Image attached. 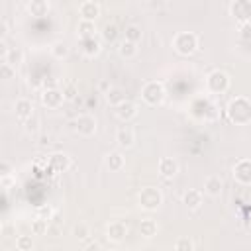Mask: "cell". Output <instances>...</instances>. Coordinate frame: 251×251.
I'll return each instance as SVG.
<instances>
[{
	"instance_id": "cell-1",
	"label": "cell",
	"mask_w": 251,
	"mask_h": 251,
	"mask_svg": "<svg viewBox=\"0 0 251 251\" xmlns=\"http://www.w3.org/2000/svg\"><path fill=\"white\" fill-rule=\"evenodd\" d=\"M227 118L235 126H247L251 124V100L245 96H235L227 104Z\"/></svg>"
},
{
	"instance_id": "cell-2",
	"label": "cell",
	"mask_w": 251,
	"mask_h": 251,
	"mask_svg": "<svg viewBox=\"0 0 251 251\" xmlns=\"http://www.w3.org/2000/svg\"><path fill=\"white\" fill-rule=\"evenodd\" d=\"M141 100L147 106H159L165 100V86L159 80H149L141 86Z\"/></svg>"
},
{
	"instance_id": "cell-3",
	"label": "cell",
	"mask_w": 251,
	"mask_h": 251,
	"mask_svg": "<svg viewBox=\"0 0 251 251\" xmlns=\"http://www.w3.org/2000/svg\"><path fill=\"white\" fill-rule=\"evenodd\" d=\"M173 47H175V51L178 55L188 57L198 49V37L194 33H190V31H180V33H176L173 37Z\"/></svg>"
},
{
	"instance_id": "cell-4",
	"label": "cell",
	"mask_w": 251,
	"mask_h": 251,
	"mask_svg": "<svg viewBox=\"0 0 251 251\" xmlns=\"http://www.w3.org/2000/svg\"><path fill=\"white\" fill-rule=\"evenodd\" d=\"M229 75L226 71H212L208 76H206V88L208 92L212 94H224L227 88H229Z\"/></svg>"
},
{
	"instance_id": "cell-5",
	"label": "cell",
	"mask_w": 251,
	"mask_h": 251,
	"mask_svg": "<svg viewBox=\"0 0 251 251\" xmlns=\"http://www.w3.org/2000/svg\"><path fill=\"white\" fill-rule=\"evenodd\" d=\"M137 200H139V206H141L143 210L153 212V210H157V208L163 204V194H161V190L155 188V186H145V188H141Z\"/></svg>"
},
{
	"instance_id": "cell-6",
	"label": "cell",
	"mask_w": 251,
	"mask_h": 251,
	"mask_svg": "<svg viewBox=\"0 0 251 251\" xmlns=\"http://www.w3.org/2000/svg\"><path fill=\"white\" fill-rule=\"evenodd\" d=\"M229 14L239 24L251 22V0H233L229 4Z\"/></svg>"
},
{
	"instance_id": "cell-7",
	"label": "cell",
	"mask_w": 251,
	"mask_h": 251,
	"mask_svg": "<svg viewBox=\"0 0 251 251\" xmlns=\"http://www.w3.org/2000/svg\"><path fill=\"white\" fill-rule=\"evenodd\" d=\"M233 178L243 186L251 184V159H239L233 165Z\"/></svg>"
},
{
	"instance_id": "cell-8",
	"label": "cell",
	"mask_w": 251,
	"mask_h": 251,
	"mask_svg": "<svg viewBox=\"0 0 251 251\" xmlns=\"http://www.w3.org/2000/svg\"><path fill=\"white\" fill-rule=\"evenodd\" d=\"M126 235H127V226H126L122 220H114V222L108 224V227H106V237H108V241H112V243H122V241L126 239Z\"/></svg>"
},
{
	"instance_id": "cell-9",
	"label": "cell",
	"mask_w": 251,
	"mask_h": 251,
	"mask_svg": "<svg viewBox=\"0 0 251 251\" xmlns=\"http://www.w3.org/2000/svg\"><path fill=\"white\" fill-rule=\"evenodd\" d=\"M63 100H65V92L59 90V88H45L43 94H41V104L49 110L59 108L63 104Z\"/></svg>"
},
{
	"instance_id": "cell-10",
	"label": "cell",
	"mask_w": 251,
	"mask_h": 251,
	"mask_svg": "<svg viewBox=\"0 0 251 251\" xmlns=\"http://www.w3.org/2000/svg\"><path fill=\"white\" fill-rule=\"evenodd\" d=\"M75 126H76V131H78L80 135H84V137H90V135L96 133V120H94V116H90V114H80V116L76 118Z\"/></svg>"
},
{
	"instance_id": "cell-11",
	"label": "cell",
	"mask_w": 251,
	"mask_h": 251,
	"mask_svg": "<svg viewBox=\"0 0 251 251\" xmlns=\"http://www.w3.org/2000/svg\"><path fill=\"white\" fill-rule=\"evenodd\" d=\"M80 51H82L84 57L94 59L102 51V43H100V39L96 35H92V37H80Z\"/></svg>"
},
{
	"instance_id": "cell-12",
	"label": "cell",
	"mask_w": 251,
	"mask_h": 251,
	"mask_svg": "<svg viewBox=\"0 0 251 251\" xmlns=\"http://www.w3.org/2000/svg\"><path fill=\"white\" fill-rule=\"evenodd\" d=\"M114 108H116L118 120H122V122H129V120H133L137 116V106L133 102H129V100H124Z\"/></svg>"
},
{
	"instance_id": "cell-13",
	"label": "cell",
	"mask_w": 251,
	"mask_h": 251,
	"mask_svg": "<svg viewBox=\"0 0 251 251\" xmlns=\"http://www.w3.org/2000/svg\"><path fill=\"white\" fill-rule=\"evenodd\" d=\"M47 165H49V169H53L57 173H65V171L71 169V157L67 153H53L49 157Z\"/></svg>"
},
{
	"instance_id": "cell-14",
	"label": "cell",
	"mask_w": 251,
	"mask_h": 251,
	"mask_svg": "<svg viewBox=\"0 0 251 251\" xmlns=\"http://www.w3.org/2000/svg\"><path fill=\"white\" fill-rule=\"evenodd\" d=\"M78 14H80L82 20L94 22V20L100 16V6H98L94 0H86V2H82V4L78 6Z\"/></svg>"
},
{
	"instance_id": "cell-15",
	"label": "cell",
	"mask_w": 251,
	"mask_h": 251,
	"mask_svg": "<svg viewBox=\"0 0 251 251\" xmlns=\"http://www.w3.org/2000/svg\"><path fill=\"white\" fill-rule=\"evenodd\" d=\"M14 112H16V116H18L22 122H25L27 118L33 116V104H31V100H27V98H20V100H16V104H14Z\"/></svg>"
},
{
	"instance_id": "cell-16",
	"label": "cell",
	"mask_w": 251,
	"mask_h": 251,
	"mask_svg": "<svg viewBox=\"0 0 251 251\" xmlns=\"http://www.w3.org/2000/svg\"><path fill=\"white\" fill-rule=\"evenodd\" d=\"M116 141L120 147H131L133 141H135V131L129 127V126H122L118 131H116Z\"/></svg>"
},
{
	"instance_id": "cell-17",
	"label": "cell",
	"mask_w": 251,
	"mask_h": 251,
	"mask_svg": "<svg viewBox=\"0 0 251 251\" xmlns=\"http://www.w3.org/2000/svg\"><path fill=\"white\" fill-rule=\"evenodd\" d=\"M222 188H224V180L218 175H210L204 180V192L208 196H220L222 194Z\"/></svg>"
},
{
	"instance_id": "cell-18",
	"label": "cell",
	"mask_w": 251,
	"mask_h": 251,
	"mask_svg": "<svg viewBox=\"0 0 251 251\" xmlns=\"http://www.w3.org/2000/svg\"><path fill=\"white\" fill-rule=\"evenodd\" d=\"M182 204L188 208V210H198L202 206V192L196 190V188H190L182 194Z\"/></svg>"
},
{
	"instance_id": "cell-19",
	"label": "cell",
	"mask_w": 251,
	"mask_h": 251,
	"mask_svg": "<svg viewBox=\"0 0 251 251\" xmlns=\"http://www.w3.org/2000/svg\"><path fill=\"white\" fill-rule=\"evenodd\" d=\"M159 173L165 176V178H173L176 173H178V163L173 159V157H163L159 161Z\"/></svg>"
},
{
	"instance_id": "cell-20",
	"label": "cell",
	"mask_w": 251,
	"mask_h": 251,
	"mask_svg": "<svg viewBox=\"0 0 251 251\" xmlns=\"http://www.w3.org/2000/svg\"><path fill=\"white\" fill-rule=\"evenodd\" d=\"M157 231H159V226H157V222H155V220L145 218V220H141V222H139V233H141L145 239L155 237V235H157Z\"/></svg>"
},
{
	"instance_id": "cell-21",
	"label": "cell",
	"mask_w": 251,
	"mask_h": 251,
	"mask_svg": "<svg viewBox=\"0 0 251 251\" xmlns=\"http://www.w3.org/2000/svg\"><path fill=\"white\" fill-rule=\"evenodd\" d=\"M27 12L35 18H41V16H47L49 12V2L47 0H29L27 2Z\"/></svg>"
},
{
	"instance_id": "cell-22",
	"label": "cell",
	"mask_w": 251,
	"mask_h": 251,
	"mask_svg": "<svg viewBox=\"0 0 251 251\" xmlns=\"http://www.w3.org/2000/svg\"><path fill=\"white\" fill-rule=\"evenodd\" d=\"M4 63L12 65L14 69H16V67H20V65L24 63V51H22V49H18V47L6 49V51H4Z\"/></svg>"
},
{
	"instance_id": "cell-23",
	"label": "cell",
	"mask_w": 251,
	"mask_h": 251,
	"mask_svg": "<svg viewBox=\"0 0 251 251\" xmlns=\"http://www.w3.org/2000/svg\"><path fill=\"white\" fill-rule=\"evenodd\" d=\"M124 165H126V159H124V155L120 151H112V153L106 155V167L110 171H122Z\"/></svg>"
},
{
	"instance_id": "cell-24",
	"label": "cell",
	"mask_w": 251,
	"mask_h": 251,
	"mask_svg": "<svg viewBox=\"0 0 251 251\" xmlns=\"http://www.w3.org/2000/svg\"><path fill=\"white\" fill-rule=\"evenodd\" d=\"M120 57H124V59H133L135 55H137V43H133V41H129V39H124L122 43H120Z\"/></svg>"
},
{
	"instance_id": "cell-25",
	"label": "cell",
	"mask_w": 251,
	"mask_h": 251,
	"mask_svg": "<svg viewBox=\"0 0 251 251\" xmlns=\"http://www.w3.org/2000/svg\"><path fill=\"white\" fill-rule=\"evenodd\" d=\"M76 31H78V37H92V35L96 33L94 22H90V20H80L78 25H76Z\"/></svg>"
},
{
	"instance_id": "cell-26",
	"label": "cell",
	"mask_w": 251,
	"mask_h": 251,
	"mask_svg": "<svg viewBox=\"0 0 251 251\" xmlns=\"http://www.w3.org/2000/svg\"><path fill=\"white\" fill-rule=\"evenodd\" d=\"M47 227H49V220H43L39 216L31 222V233L33 235H45L47 233Z\"/></svg>"
},
{
	"instance_id": "cell-27",
	"label": "cell",
	"mask_w": 251,
	"mask_h": 251,
	"mask_svg": "<svg viewBox=\"0 0 251 251\" xmlns=\"http://www.w3.org/2000/svg\"><path fill=\"white\" fill-rule=\"evenodd\" d=\"M51 55H53L55 59H65V57L69 55V45H67L65 41L53 43V45H51Z\"/></svg>"
},
{
	"instance_id": "cell-28",
	"label": "cell",
	"mask_w": 251,
	"mask_h": 251,
	"mask_svg": "<svg viewBox=\"0 0 251 251\" xmlns=\"http://www.w3.org/2000/svg\"><path fill=\"white\" fill-rule=\"evenodd\" d=\"M106 100H108V104L118 106V104H120V102H124L126 98H124V92H122L120 88H112V86H110V90L106 92Z\"/></svg>"
},
{
	"instance_id": "cell-29",
	"label": "cell",
	"mask_w": 251,
	"mask_h": 251,
	"mask_svg": "<svg viewBox=\"0 0 251 251\" xmlns=\"http://www.w3.org/2000/svg\"><path fill=\"white\" fill-rule=\"evenodd\" d=\"M73 235H75L76 239H88V237H90V227H88V224H84V222L75 224Z\"/></svg>"
},
{
	"instance_id": "cell-30",
	"label": "cell",
	"mask_w": 251,
	"mask_h": 251,
	"mask_svg": "<svg viewBox=\"0 0 251 251\" xmlns=\"http://www.w3.org/2000/svg\"><path fill=\"white\" fill-rule=\"evenodd\" d=\"M16 249H18V251H31V249H33V239H31V235H18V237H16Z\"/></svg>"
},
{
	"instance_id": "cell-31",
	"label": "cell",
	"mask_w": 251,
	"mask_h": 251,
	"mask_svg": "<svg viewBox=\"0 0 251 251\" xmlns=\"http://www.w3.org/2000/svg\"><path fill=\"white\" fill-rule=\"evenodd\" d=\"M116 37H118V27L114 24H106L102 27V39L104 41H114Z\"/></svg>"
},
{
	"instance_id": "cell-32",
	"label": "cell",
	"mask_w": 251,
	"mask_h": 251,
	"mask_svg": "<svg viewBox=\"0 0 251 251\" xmlns=\"http://www.w3.org/2000/svg\"><path fill=\"white\" fill-rule=\"evenodd\" d=\"M126 39L137 43V41L141 39V29H139L137 25H127V27H126Z\"/></svg>"
},
{
	"instance_id": "cell-33",
	"label": "cell",
	"mask_w": 251,
	"mask_h": 251,
	"mask_svg": "<svg viewBox=\"0 0 251 251\" xmlns=\"http://www.w3.org/2000/svg\"><path fill=\"white\" fill-rule=\"evenodd\" d=\"M63 92H65V98H69V100H73V98L78 94V90H76V84H75V82H67V84L63 86Z\"/></svg>"
},
{
	"instance_id": "cell-34",
	"label": "cell",
	"mask_w": 251,
	"mask_h": 251,
	"mask_svg": "<svg viewBox=\"0 0 251 251\" xmlns=\"http://www.w3.org/2000/svg\"><path fill=\"white\" fill-rule=\"evenodd\" d=\"M0 71H2V76H4V80H10V78L16 75V69H14L12 65H8V63H2Z\"/></svg>"
},
{
	"instance_id": "cell-35",
	"label": "cell",
	"mask_w": 251,
	"mask_h": 251,
	"mask_svg": "<svg viewBox=\"0 0 251 251\" xmlns=\"http://www.w3.org/2000/svg\"><path fill=\"white\" fill-rule=\"evenodd\" d=\"M175 249H186V251H190V249H194V243L188 239V237H182V239H178L176 243H175Z\"/></svg>"
},
{
	"instance_id": "cell-36",
	"label": "cell",
	"mask_w": 251,
	"mask_h": 251,
	"mask_svg": "<svg viewBox=\"0 0 251 251\" xmlns=\"http://www.w3.org/2000/svg\"><path fill=\"white\" fill-rule=\"evenodd\" d=\"M24 124H25V129H27V131H35V129H37V126H39V120H37V116L33 114V116H31V118H27Z\"/></svg>"
},
{
	"instance_id": "cell-37",
	"label": "cell",
	"mask_w": 251,
	"mask_h": 251,
	"mask_svg": "<svg viewBox=\"0 0 251 251\" xmlns=\"http://www.w3.org/2000/svg\"><path fill=\"white\" fill-rule=\"evenodd\" d=\"M37 216L43 218V220H51V218H53V210H51L49 206H41V208L37 210Z\"/></svg>"
},
{
	"instance_id": "cell-38",
	"label": "cell",
	"mask_w": 251,
	"mask_h": 251,
	"mask_svg": "<svg viewBox=\"0 0 251 251\" xmlns=\"http://www.w3.org/2000/svg\"><path fill=\"white\" fill-rule=\"evenodd\" d=\"M241 37H243V39L251 37V22H247V24H241Z\"/></svg>"
},
{
	"instance_id": "cell-39",
	"label": "cell",
	"mask_w": 251,
	"mask_h": 251,
	"mask_svg": "<svg viewBox=\"0 0 251 251\" xmlns=\"http://www.w3.org/2000/svg\"><path fill=\"white\" fill-rule=\"evenodd\" d=\"M10 175H12V167L4 161V163L0 165V176H10Z\"/></svg>"
},
{
	"instance_id": "cell-40",
	"label": "cell",
	"mask_w": 251,
	"mask_h": 251,
	"mask_svg": "<svg viewBox=\"0 0 251 251\" xmlns=\"http://www.w3.org/2000/svg\"><path fill=\"white\" fill-rule=\"evenodd\" d=\"M84 249H90V251H96V249H100V243H96V241H94V243H88V245H86Z\"/></svg>"
}]
</instances>
